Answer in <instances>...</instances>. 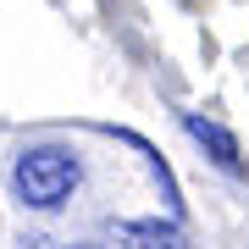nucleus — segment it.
I'll return each instance as SVG.
<instances>
[{"label": "nucleus", "instance_id": "7ed1b4c3", "mask_svg": "<svg viewBox=\"0 0 249 249\" xmlns=\"http://www.w3.org/2000/svg\"><path fill=\"white\" fill-rule=\"evenodd\" d=\"M116 249H188L178 222H160V216H144V222H122L116 227Z\"/></svg>", "mask_w": 249, "mask_h": 249}, {"label": "nucleus", "instance_id": "f257e3e1", "mask_svg": "<svg viewBox=\"0 0 249 249\" xmlns=\"http://www.w3.org/2000/svg\"><path fill=\"white\" fill-rule=\"evenodd\" d=\"M83 166L78 155L61 150V144H28V150L11 160V194H17L28 211H61L78 188Z\"/></svg>", "mask_w": 249, "mask_h": 249}, {"label": "nucleus", "instance_id": "39448f33", "mask_svg": "<svg viewBox=\"0 0 249 249\" xmlns=\"http://www.w3.org/2000/svg\"><path fill=\"white\" fill-rule=\"evenodd\" d=\"M72 249H94V244H72Z\"/></svg>", "mask_w": 249, "mask_h": 249}, {"label": "nucleus", "instance_id": "20e7f679", "mask_svg": "<svg viewBox=\"0 0 249 249\" xmlns=\"http://www.w3.org/2000/svg\"><path fill=\"white\" fill-rule=\"evenodd\" d=\"M106 133H111V139H122V144H133V150L144 155V166H150V178L160 183V199H166V211L178 216V211H183V194H178V178H172V166H166V160L155 155V144L144 139V133H133V127H106Z\"/></svg>", "mask_w": 249, "mask_h": 249}, {"label": "nucleus", "instance_id": "f03ea898", "mask_svg": "<svg viewBox=\"0 0 249 249\" xmlns=\"http://www.w3.org/2000/svg\"><path fill=\"white\" fill-rule=\"evenodd\" d=\"M183 133L211 155V166H222L227 178H244V150H238V139H232L222 122H211V116H199V111H183Z\"/></svg>", "mask_w": 249, "mask_h": 249}]
</instances>
